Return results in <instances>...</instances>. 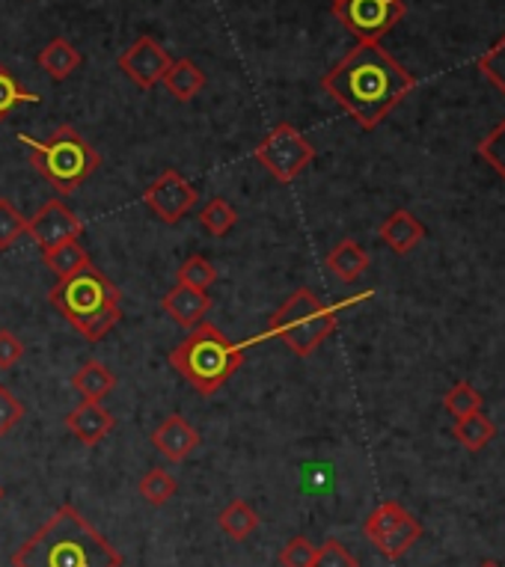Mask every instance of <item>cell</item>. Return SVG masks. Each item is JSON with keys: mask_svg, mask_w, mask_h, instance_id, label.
<instances>
[{"mask_svg": "<svg viewBox=\"0 0 505 567\" xmlns=\"http://www.w3.org/2000/svg\"><path fill=\"white\" fill-rule=\"evenodd\" d=\"M405 0H334L336 22L357 43H381L405 19Z\"/></svg>", "mask_w": 505, "mask_h": 567, "instance_id": "9c48e42d", "label": "cell"}, {"mask_svg": "<svg viewBox=\"0 0 505 567\" xmlns=\"http://www.w3.org/2000/svg\"><path fill=\"white\" fill-rule=\"evenodd\" d=\"M363 532L381 556L396 562L420 541L422 526L405 505L387 499V503H381L375 511L365 517Z\"/></svg>", "mask_w": 505, "mask_h": 567, "instance_id": "ba28073f", "label": "cell"}, {"mask_svg": "<svg viewBox=\"0 0 505 567\" xmlns=\"http://www.w3.org/2000/svg\"><path fill=\"white\" fill-rule=\"evenodd\" d=\"M479 158L491 164L505 179V119L479 143Z\"/></svg>", "mask_w": 505, "mask_h": 567, "instance_id": "1f68e13d", "label": "cell"}, {"mask_svg": "<svg viewBox=\"0 0 505 567\" xmlns=\"http://www.w3.org/2000/svg\"><path fill=\"white\" fill-rule=\"evenodd\" d=\"M117 65L122 75H129L131 81L143 89H152L164 81V75L170 72L172 57L161 48L158 39L152 36H141L117 57Z\"/></svg>", "mask_w": 505, "mask_h": 567, "instance_id": "7c38bea8", "label": "cell"}, {"mask_svg": "<svg viewBox=\"0 0 505 567\" xmlns=\"http://www.w3.org/2000/svg\"><path fill=\"white\" fill-rule=\"evenodd\" d=\"M200 443H203L200 431L182 413H172L152 431V446L161 451V458L170 460V463H182V460L191 458L200 449Z\"/></svg>", "mask_w": 505, "mask_h": 567, "instance_id": "4fadbf2b", "label": "cell"}, {"mask_svg": "<svg viewBox=\"0 0 505 567\" xmlns=\"http://www.w3.org/2000/svg\"><path fill=\"white\" fill-rule=\"evenodd\" d=\"M455 437L467 451H482L496 437V425L482 410H476L470 417L455 419Z\"/></svg>", "mask_w": 505, "mask_h": 567, "instance_id": "7402d4cb", "label": "cell"}, {"mask_svg": "<svg viewBox=\"0 0 505 567\" xmlns=\"http://www.w3.org/2000/svg\"><path fill=\"white\" fill-rule=\"evenodd\" d=\"M36 63H39V69H43L45 75L60 84L65 77L75 75L77 69H81V63H84V57H81V51H77L75 45L69 43L65 36H55V39L36 55Z\"/></svg>", "mask_w": 505, "mask_h": 567, "instance_id": "e0dca14e", "label": "cell"}, {"mask_svg": "<svg viewBox=\"0 0 505 567\" xmlns=\"http://www.w3.org/2000/svg\"><path fill=\"white\" fill-rule=\"evenodd\" d=\"M315 556H318V546L312 544L310 538L294 535L286 541V546L280 550V565L282 567H312L315 565Z\"/></svg>", "mask_w": 505, "mask_h": 567, "instance_id": "4dcf8cb0", "label": "cell"}, {"mask_svg": "<svg viewBox=\"0 0 505 567\" xmlns=\"http://www.w3.org/2000/svg\"><path fill=\"white\" fill-rule=\"evenodd\" d=\"M482 396H479V389L470 386L467 381H458V384L452 386L449 393L443 396V407L449 410L452 419H464L476 413V410H482Z\"/></svg>", "mask_w": 505, "mask_h": 567, "instance_id": "4316f807", "label": "cell"}, {"mask_svg": "<svg viewBox=\"0 0 505 567\" xmlns=\"http://www.w3.org/2000/svg\"><path fill=\"white\" fill-rule=\"evenodd\" d=\"M43 98L31 93L27 86L12 75L7 65H0V122L10 117L12 110L22 108V105H39Z\"/></svg>", "mask_w": 505, "mask_h": 567, "instance_id": "cb8c5ba5", "label": "cell"}, {"mask_svg": "<svg viewBox=\"0 0 505 567\" xmlns=\"http://www.w3.org/2000/svg\"><path fill=\"white\" fill-rule=\"evenodd\" d=\"M48 300L86 342H101L122 318L119 289L93 262L69 277L57 279V286L48 291Z\"/></svg>", "mask_w": 505, "mask_h": 567, "instance_id": "3957f363", "label": "cell"}, {"mask_svg": "<svg viewBox=\"0 0 505 567\" xmlns=\"http://www.w3.org/2000/svg\"><path fill=\"white\" fill-rule=\"evenodd\" d=\"M413 86L417 77L381 43H357L322 77L324 93L363 131L377 129L413 93Z\"/></svg>", "mask_w": 505, "mask_h": 567, "instance_id": "6da1fadb", "label": "cell"}, {"mask_svg": "<svg viewBox=\"0 0 505 567\" xmlns=\"http://www.w3.org/2000/svg\"><path fill=\"white\" fill-rule=\"evenodd\" d=\"M176 279H179V286H191V289L208 291V286H215L217 270L205 256H188L182 265H179Z\"/></svg>", "mask_w": 505, "mask_h": 567, "instance_id": "83f0119b", "label": "cell"}, {"mask_svg": "<svg viewBox=\"0 0 505 567\" xmlns=\"http://www.w3.org/2000/svg\"><path fill=\"white\" fill-rule=\"evenodd\" d=\"M336 324H339V315L334 306L322 303L310 289H298L270 315L268 333L277 336L291 353L310 357L336 330Z\"/></svg>", "mask_w": 505, "mask_h": 567, "instance_id": "8992f818", "label": "cell"}, {"mask_svg": "<svg viewBox=\"0 0 505 567\" xmlns=\"http://www.w3.org/2000/svg\"><path fill=\"white\" fill-rule=\"evenodd\" d=\"M170 365L200 396H215L248 360V345L232 342L217 324H196L170 351Z\"/></svg>", "mask_w": 505, "mask_h": 567, "instance_id": "277c9868", "label": "cell"}, {"mask_svg": "<svg viewBox=\"0 0 505 567\" xmlns=\"http://www.w3.org/2000/svg\"><path fill=\"white\" fill-rule=\"evenodd\" d=\"M167 86V93H170L176 101H194L200 93L205 89V72L194 60H172L170 72L164 75L161 81Z\"/></svg>", "mask_w": 505, "mask_h": 567, "instance_id": "ac0fdd59", "label": "cell"}, {"mask_svg": "<svg viewBox=\"0 0 505 567\" xmlns=\"http://www.w3.org/2000/svg\"><path fill=\"white\" fill-rule=\"evenodd\" d=\"M479 567H503V565H500V562H482Z\"/></svg>", "mask_w": 505, "mask_h": 567, "instance_id": "d590c367", "label": "cell"}, {"mask_svg": "<svg viewBox=\"0 0 505 567\" xmlns=\"http://www.w3.org/2000/svg\"><path fill=\"white\" fill-rule=\"evenodd\" d=\"M258 167L277 179V182L289 184L301 176L312 161H315V146L310 140L303 137L301 131L294 129L291 122H280L265 134V140L258 143L256 152H253Z\"/></svg>", "mask_w": 505, "mask_h": 567, "instance_id": "52a82bcc", "label": "cell"}, {"mask_svg": "<svg viewBox=\"0 0 505 567\" xmlns=\"http://www.w3.org/2000/svg\"><path fill=\"white\" fill-rule=\"evenodd\" d=\"M43 262L45 268L51 270V274H57V279H63L69 277V274L84 268V265H89V253H86L84 246H81V241L75 238V241H65V244L45 250Z\"/></svg>", "mask_w": 505, "mask_h": 567, "instance_id": "603a6c76", "label": "cell"}, {"mask_svg": "<svg viewBox=\"0 0 505 567\" xmlns=\"http://www.w3.org/2000/svg\"><path fill=\"white\" fill-rule=\"evenodd\" d=\"M137 491H141V496L146 499V503L155 505V508H161V505H167L172 496H176L179 484H176V479H172L170 472L164 470V467H155V470H149L146 475H143L141 484H137Z\"/></svg>", "mask_w": 505, "mask_h": 567, "instance_id": "484cf974", "label": "cell"}, {"mask_svg": "<svg viewBox=\"0 0 505 567\" xmlns=\"http://www.w3.org/2000/svg\"><path fill=\"white\" fill-rule=\"evenodd\" d=\"M84 232V220L65 205L63 196H55L39 205V212L27 220V236L39 244V250H51L65 241H75Z\"/></svg>", "mask_w": 505, "mask_h": 567, "instance_id": "8fae6325", "label": "cell"}, {"mask_svg": "<svg viewBox=\"0 0 505 567\" xmlns=\"http://www.w3.org/2000/svg\"><path fill=\"white\" fill-rule=\"evenodd\" d=\"M161 310L170 315L172 322L182 324V327H196L205 322V315L212 310V298L208 291L191 289V286H172L161 300Z\"/></svg>", "mask_w": 505, "mask_h": 567, "instance_id": "9a60e30c", "label": "cell"}, {"mask_svg": "<svg viewBox=\"0 0 505 567\" xmlns=\"http://www.w3.org/2000/svg\"><path fill=\"white\" fill-rule=\"evenodd\" d=\"M113 386H117V375L105 363H98V360H86L72 375V389L81 393L84 401H101Z\"/></svg>", "mask_w": 505, "mask_h": 567, "instance_id": "ffe728a7", "label": "cell"}, {"mask_svg": "<svg viewBox=\"0 0 505 567\" xmlns=\"http://www.w3.org/2000/svg\"><path fill=\"white\" fill-rule=\"evenodd\" d=\"M0 499H3V487H0Z\"/></svg>", "mask_w": 505, "mask_h": 567, "instance_id": "8d00e7d4", "label": "cell"}, {"mask_svg": "<svg viewBox=\"0 0 505 567\" xmlns=\"http://www.w3.org/2000/svg\"><path fill=\"white\" fill-rule=\"evenodd\" d=\"M196 200H200V191L179 170H164L143 193V203L149 205L152 215H158V220L170 226L191 215Z\"/></svg>", "mask_w": 505, "mask_h": 567, "instance_id": "30bf717a", "label": "cell"}, {"mask_svg": "<svg viewBox=\"0 0 505 567\" xmlns=\"http://www.w3.org/2000/svg\"><path fill=\"white\" fill-rule=\"evenodd\" d=\"M19 140L31 152L33 170L39 172L60 196L75 193L101 167V155L72 125H60L48 140L27 137V134H19Z\"/></svg>", "mask_w": 505, "mask_h": 567, "instance_id": "5b68a950", "label": "cell"}, {"mask_svg": "<svg viewBox=\"0 0 505 567\" xmlns=\"http://www.w3.org/2000/svg\"><path fill=\"white\" fill-rule=\"evenodd\" d=\"M12 567H122V556L75 505H60L15 553Z\"/></svg>", "mask_w": 505, "mask_h": 567, "instance_id": "7a4b0ae2", "label": "cell"}, {"mask_svg": "<svg viewBox=\"0 0 505 567\" xmlns=\"http://www.w3.org/2000/svg\"><path fill=\"white\" fill-rule=\"evenodd\" d=\"M312 567H360V562L348 553V546L342 541L330 538V541H324L318 546V556H315V565Z\"/></svg>", "mask_w": 505, "mask_h": 567, "instance_id": "d6a6232c", "label": "cell"}, {"mask_svg": "<svg viewBox=\"0 0 505 567\" xmlns=\"http://www.w3.org/2000/svg\"><path fill=\"white\" fill-rule=\"evenodd\" d=\"M22 236H27V217L12 205V200L0 196V253L10 250Z\"/></svg>", "mask_w": 505, "mask_h": 567, "instance_id": "f1b7e54d", "label": "cell"}, {"mask_svg": "<svg viewBox=\"0 0 505 567\" xmlns=\"http://www.w3.org/2000/svg\"><path fill=\"white\" fill-rule=\"evenodd\" d=\"M217 526H220L232 541H248L258 529V514L256 508L250 503H244V499H232L224 511L217 514Z\"/></svg>", "mask_w": 505, "mask_h": 567, "instance_id": "44dd1931", "label": "cell"}, {"mask_svg": "<svg viewBox=\"0 0 505 567\" xmlns=\"http://www.w3.org/2000/svg\"><path fill=\"white\" fill-rule=\"evenodd\" d=\"M113 413L101 401H84L65 417V429L84 446H98L113 431Z\"/></svg>", "mask_w": 505, "mask_h": 567, "instance_id": "5bb4252c", "label": "cell"}, {"mask_svg": "<svg viewBox=\"0 0 505 567\" xmlns=\"http://www.w3.org/2000/svg\"><path fill=\"white\" fill-rule=\"evenodd\" d=\"M200 224L205 226V232L215 238H224L232 232V226L238 224V215L232 205L226 203L224 196H212L208 203L203 205V212H200Z\"/></svg>", "mask_w": 505, "mask_h": 567, "instance_id": "d4e9b609", "label": "cell"}, {"mask_svg": "<svg viewBox=\"0 0 505 567\" xmlns=\"http://www.w3.org/2000/svg\"><path fill=\"white\" fill-rule=\"evenodd\" d=\"M22 417H24L22 401L12 396L7 386H0V437L10 434V431L22 422Z\"/></svg>", "mask_w": 505, "mask_h": 567, "instance_id": "836d02e7", "label": "cell"}, {"mask_svg": "<svg viewBox=\"0 0 505 567\" xmlns=\"http://www.w3.org/2000/svg\"><path fill=\"white\" fill-rule=\"evenodd\" d=\"M24 357V342L12 330H0V372H10Z\"/></svg>", "mask_w": 505, "mask_h": 567, "instance_id": "e575fe53", "label": "cell"}, {"mask_svg": "<svg viewBox=\"0 0 505 567\" xmlns=\"http://www.w3.org/2000/svg\"><path fill=\"white\" fill-rule=\"evenodd\" d=\"M476 65H479V72L505 96V33L476 60Z\"/></svg>", "mask_w": 505, "mask_h": 567, "instance_id": "f546056e", "label": "cell"}, {"mask_svg": "<svg viewBox=\"0 0 505 567\" xmlns=\"http://www.w3.org/2000/svg\"><path fill=\"white\" fill-rule=\"evenodd\" d=\"M377 236H381V241H384L393 253L408 256L410 250L425 238V226L420 224V217L410 215L408 208H396L384 224L377 226Z\"/></svg>", "mask_w": 505, "mask_h": 567, "instance_id": "2e32d148", "label": "cell"}, {"mask_svg": "<svg viewBox=\"0 0 505 567\" xmlns=\"http://www.w3.org/2000/svg\"><path fill=\"white\" fill-rule=\"evenodd\" d=\"M369 262H372L369 253L357 241H351V238L339 241L327 253V268H330V274L342 279V282H354V279L363 277L365 270H369Z\"/></svg>", "mask_w": 505, "mask_h": 567, "instance_id": "d6986e66", "label": "cell"}]
</instances>
